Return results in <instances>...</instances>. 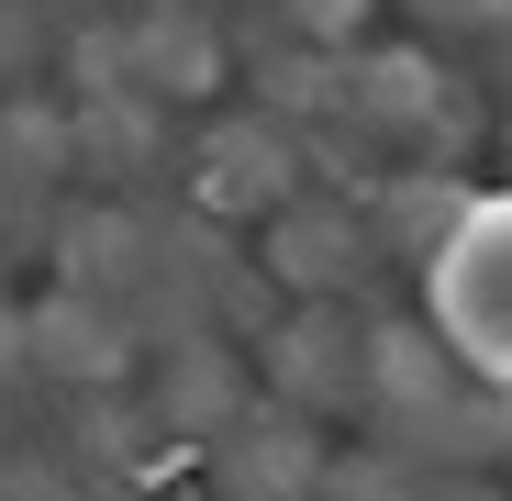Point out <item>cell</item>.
<instances>
[{"instance_id":"obj_1","label":"cell","mask_w":512,"mask_h":501,"mask_svg":"<svg viewBox=\"0 0 512 501\" xmlns=\"http://www.w3.org/2000/svg\"><path fill=\"white\" fill-rule=\"evenodd\" d=\"M435 312L457 334V357H479L490 379H512V201L468 212L446 268H435Z\"/></svg>"}]
</instances>
